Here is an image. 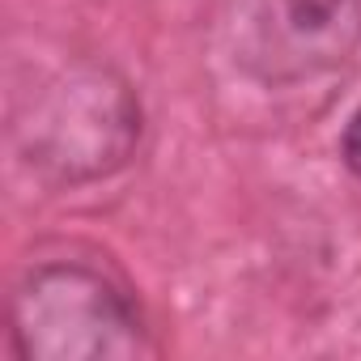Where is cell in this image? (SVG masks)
I'll use <instances>...</instances> for the list:
<instances>
[{"label":"cell","mask_w":361,"mask_h":361,"mask_svg":"<svg viewBox=\"0 0 361 361\" xmlns=\"http://www.w3.org/2000/svg\"><path fill=\"white\" fill-rule=\"evenodd\" d=\"M13 340L30 361H106L145 353V327L128 298L98 272L39 268L13 298Z\"/></svg>","instance_id":"obj_1"},{"label":"cell","mask_w":361,"mask_h":361,"mask_svg":"<svg viewBox=\"0 0 361 361\" xmlns=\"http://www.w3.org/2000/svg\"><path fill=\"white\" fill-rule=\"evenodd\" d=\"M226 43L268 85L306 81L361 47V0H230Z\"/></svg>","instance_id":"obj_2"},{"label":"cell","mask_w":361,"mask_h":361,"mask_svg":"<svg viewBox=\"0 0 361 361\" xmlns=\"http://www.w3.org/2000/svg\"><path fill=\"white\" fill-rule=\"evenodd\" d=\"M136 136V106L119 81L85 77L56 90L35 123L39 161L64 174H98L115 166Z\"/></svg>","instance_id":"obj_3"},{"label":"cell","mask_w":361,"mask_h":361,"mask_svg":"<svg viewBox=\"0 0 361 361\" xmlns=\"http://www.w3.org/2000/svg\"><path fill=\"white\" fill-rule=\"evenodd\" d=\"M344 161L361 174V111L348 119V128H344Z\"/></svg>","instance_id":"obj_4"}]
</instances>
